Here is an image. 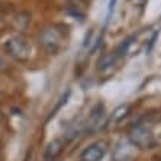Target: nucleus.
<instances>
[{
	"instance_id": "7",
	"label": "nucleus",
	"mask_w": 161,
	"mask_h": 161,
	"mask_svg": "<svg viewBox=\"0 0 161 161\" xmlns=\"http://www.w3.org/2000/svg\"><path fill=\"white\" fill-rule=\"evenodd\" d=\"M127 111H129V105H121V107H118L115 111L112 112L111 121H114V123L120 121V120H121V118L127 114Z\"/></svg>"
},
{
	"instance_id": "13",
	"label": "nucleus",
	"mask_w": 161,
	"mask_h": 161,
	"mask_svg": "<svg viewBox=\"0 0 161 161\" xmlns=\"http://www.w3.org/2000/svg\"><path fill=\"white\" fill-rule=\"evenodd\" d=\"M2 137H3V129H2V124H0V141H2Z\"/></svg>"
},
{
	"instance_id": "10",
	"label": "nucleus",
	"mask_w": 161,
	"mask_h": 161,
	"mask_svg": "<svg viewBox=\"0 0 161 161\" xmlns=\"http://www.w3.org/2000/svg\"><path fill=\"white\" fill-rule=\"evenodd\" d=\"M8 68V64H6V61H5V58L0 55V73L2 71H5V69Z\"/></svg>"
},
{
	"instance_id": "12",
	"label": "nucleus",
	"mask_w": 161,
	"mask_h": 161,
	"mask_svg": "<svg viewBox=\"0 0 161 161\" xmlns=\"http://www.w3.org/2000/svg\"><path fill=\"white\" fill-rule=\"evenodd\" d=\"M3 121H5V112L0 108V124H3Z\"/></svg>"
},
{
	"instance_id": "9",
	"label": "nucleus",
	"mask_w": 161,
	"mask_h": 161,
	"mask_svg": "<svg viewBox=\"0 0 161 161\" xmlns=\"http://www.w3.org/2000/svg\"><path fill=\"white\" fill-rule=\"evenodd\" d=\"M130 43H132V39H127L124 43H121V46L117 49V56H121V55H124L127 52V47L130 46Z\"/></svg>"
},
{
	"instance_id": "15",
	"label": "nucleus",
	"mask_w": 161,
	"mask_h": 161,
	"mask_svg": "<svg viewBox=\"0 0 161 161\" xmlns=\"http://www.w3.org/2000/svg\"><path fill=\"white\" fill-rule=\"evenodd\" d=\"M2 98H3V90L0 89V101H2Z\"/></svg>"
},
{
	"instance_id": "14",
	"label": "nucleus",
	"mask_w": 161,
	"mask_h": 161,
	"mask_svg": "<svg viewBox=\"0 0 161 161\" xmlns=\"http://www.w3.org/2000/svg\"><path fill=\"white\" fill-rule=\"evenodd\" d=\"M137 3H139V5H145V2H147V0H136Z\"/></svg>"
},
{
	"instance_id": "11",
	"label": "nucleus",
	"mask_w": 161,
	"mask_h": 161,
	"mask_svg": "<svg viewBox=\"0 0 161 161\" xmlns=\"http://www.w3.org/2000/svg\"><path fill=\"white\" fill-rule=\"evenodd\" d=\"M5 27H6V19L3 18V15L0 14V31H2V30H5Z\"/></svg>"
},
{
	"instance_id": "4",
	"label": "nucleus",
	"mask_w": 161,
	"mask_h": 161,
	"mask_svg": "<svg viewBox=\"0 0 161 161\" xmlns=\"http://www.w3.org/2000/svg\"><path fill=\"white\" fill-rule=\"evenodd\" d=\"M107 154V143L103 141L93 142L80 155V161H101Z\"/></svg>"
},
{
	"instance_id": "8",
	"label": "nucleus",
	"mask_w": 161,
	"mask_h": 161,
	"mask_svg": "<svg viewBox=\"0 0 161 161\" xmlns=\"http://www.w3.org/2000/svg\"><path fill=\"white\" fill-rule=\"evenodd\" d=\"M68 96H69V90H68V92H67V93H64V95H62V98L59 99V102H58V103H56V107H55V109H52V112H50V115H49V118H50V117H53L55 114H56V111H58L59 108L62 107L64 103L67 102V99H68Z\"/></svg>"
},
{
	"instance_id": "2",
	"label": "nucleus",
	"mask_w": 161,
	"mask_h": 161,
	"mask_svg": "<svg viewBox=\"0 0 161 161\" xmlns=\"http://www.w3.org/2000/svg\"><path fill=\"white\" fill-rule=\"evenodd\" d=\"M39 43L47 55H58L64 46V37L56 27H46L40 31Z\"/></svg>"
},
{
	"instance_id": "3",
	"label": "nucleus",
	"mask_w": 161,
	"mask_h": 161,
	"mask_svg": "<svg viewBox=\"0 0 161 161\" xmlns=\"http://www.w3.org/2000/svg\"><path fill=\"white\" fill-rule=\"evenodd\" d=\"M129 141H130V143L133 147L141 148V149H148V148H151L154 145L152 132L147 126H143V124L135 126L129 132Z\"/></svg>"
},
{
	"instance_id": "5",
	"label": "nucleus",
	"mask_w": 161,
	"mask_h": 161,
	"mask_svg": "<svg viewBox=\"0 0 161 161\" xmlns=\"http://www.w3.org/2000/svg\"><path fill=\"white\" fill-rule=\"evenodd\" d=\"M64 147H65V142L62 139H59V137L50 141L44 148L43 161H55L59 157V154L64 151Z\"/></svg>"
},
{
	"instance_id": "6",
	"label": "nucleus",
	"mask_w": 161,
	"mask_h": 161,
	"mask_svg": "<svg viewBox=\"0 0 161 161\" xmlns=\"http://www.w3.org/2000/svg\"><path fill=\"white\" fill-rule=\"evenodd\" d=\"M132 143L130 142H118V145L114 149V160L115 161H127L132 157Z\"/></svg>"
},
{
	"instance_id": "1",
	"label": "nucleus",
	"mask_w": 161,
	"mask_h": 161,
	"mask_svg": "<svg viewBox=\"0 0 161 161\" xmlns=\"http://www.w3.org/2000/svg\"><path fill=\"white\" fill-rule=\"evenodd\" d=\"M2 53L3 56L16 64H27L34 55V46L24 34L16 33L10 34L2 42Z\"/></svg>"
}]
</instances>
